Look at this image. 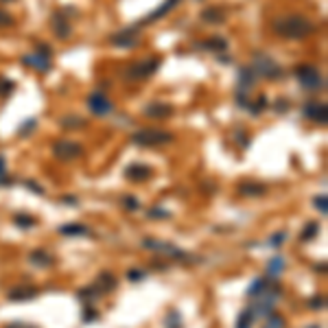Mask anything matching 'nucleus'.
<instances>
[{
    "label": "nucleus",
    "instance_id": "obj_18",
    "mask_svg": "<svg viewBox=\"0 0 328 328\" xmlns=\"http://www.w3.org/2000/svg\"><path fill=\"white\" fill-rule=\"evenodd\" d=\"M59 232L64 236H90L92 234V230L83 223H66L59 228Z\"/></svg>",
    "mask_w": 328,
    "mask_h": 328
},
{
    "label": "nucleus",
    "instance_id": "obj_25",
    "mask_svg": "<svg viewBox=\"0 0 328 328\" xmlns=\"http://www.w3.org/2000/svg\"><path fill=\"white\" fill-rule=\"evenodd\" d=\"M267 287H269V280L267 278H256V280L252 282V287L247 289V295H250V297H258Z\"/></svg>",
    "mask_w": 328,
    "mask_h": 328
},
{
    "label": "nucleus",
    "instance_id": "obj_40",
    "mask_svg": "<svg viewBox=\"0 0 328 328\" xmlns=\"http://www.w3.org/2000/svg\"><path fill=\"white\" fill-rule=\"evenodd\" d=\"M311 309H324V297H313V300L309 302Z\"/></svg>",
    "mask_w": 328,
    "mask_h": 328
},
{
    "label": "nucleus",
    "instance_id": "obj_11",
    "mask_svg": "<svg viewBox=\"0 0 328 328\" xmlns=\"http://www.w3.org/2000/svg\"><path fill=\"white\" fill-rule=\"evenodd\" d=\"M22 64L26 66V68H33V70H40V72H48L50 70V55H44L40 50H35L33 55H24L22 57Z\"/></svg>",
    "mask_w": 328,
    "mask_h": 328
},
{
    "label": "nucleus",
    "instance_id": "obj_41",
    "mask_svg": "<svg viewBox=\"0 0 328 328\" xmlns=\"http://www.w3.org/2000/svg\"><path fill=\"white\" fill-rule=\"evenodd\" d=\"M5 156H0V184H7V177H5Z\"/></svg>",
    "mask_w": 328,
    "mask_h": 328
},
{
    "label": "nucleus",
    "instance_id": "obj_42",
    "mask_svg": "<svg viewBox=\"0 0 328 328\" xmlns=\"http://www.w3.org/2000/svg\"><path fill=\"white\" fill-rule=\"evenodd\" d=\"M24 184H26L28 188H31V191H35V193H38V195H42V193H44V191H42V188H40V186H35V184H33V182H31V180H28V182H24Z\"/></svg>",
    "mask_w": 328,
    "mask_h": 328
},
{
    "label": "nucleus",
    "instance_id": "obj_5",
    "mask_svg": "<svg viewBox=\"0 0 328 328\" xmlns=\"http://www.w3.org/2000/svg\"><path fill=\"white\" fill-rule=\"evenodd\" d=\"M252 68H254V72H256L258 77H265V79H280L282 77L280 66L276 64L269 55H262V53H256Z\"/></svg>",
    "mask_w": 328,
    "mask_h": 328
},
{
    "label": "nucleus",
    "instance_id": "obj_6",
    "mask_svg": "<svg viewBox=\"0 0 328 328\" xmlns=\"http://www.w3.org/2000/svg\"><path fill=\"white\" fill-rule=\"evenodd\" d=\"M53 156L57 160H64V162H70V160L83 156V147L72 140H57L53 144Z\"/></svg>",
    "mask_w": 328,
    "mask_h": 328
},
{
    "label": "nucleus",
    "instance_id": "obj_8",
    "mask_svg": "<svg viewBox=\"0 0 328 328\" xmlns=\"http://www.w3.org/2000/svg\"><path fill=\"white\" fill-rule=\"evenodd\" d=\"M138 28H140V24H134L129 28H123L121 33H116L112 40V46H118V48H129V46H136L138 44Z\"/></svg>",
    "mask_w": 328,
    "mask_h": 328
},
{
    "label": "nucleus",
    "instance_id": "obj_4",
    "mask_svg": "<svg viewBox=\"0 0 328 328\" xmlns=\"http://www.w3.org/2000/svg\"><path fill=\"white\" fill-rule=\"evenodd\" d=\"M295 77L300 81L302 87H309V90H317V87H324V77L315 66L311 64H302L295 68Z\"/></svg>",
    "mask_w": 328,
    "mask_h": 328
},
{
    "label": "nucleus",
    "instance_id": "obj_44",
    "mask_svg": "<svg viewBox=\"0 0 328 328\" xmlns=\"http://www.w3.org/2000/svg\"><path fill=\"white\" fill-rule=\"evenodd\" d=\"M7 328H33V326H24L22 322H18V324H11V326H7Z\"/></svg>",
    "mask_w": 328,
    "mask_h": 328
},
{
    "label": "nucleus",
    "instance_id": "obj_9",
    "mask_svg": "<svg viewBox=\"0 0 328 328\" xmlns=\"http://www.w3.org/2000/svg\"><path fill=\"white\" fill-rule=\"evenodd\" d=\"M302 114L313 123H319V125H326L328 121V112H326V103H319V101H309L302 107Z\"/></svg>",
    "mask_w": 328,
    "mask_h": 328
},
{
    "label": "nucleus",
    "instance_id": "obj_3",
    "mask_svg": "<svg viewBox=\"0 0 328 328\" xmlns=\"http://www.w3.org/2000/svg\"><path fill=\"white\" fill-rule=\"evenodd\" d=\"M158 68H160L158 57H147V59H140V62L131 64L129 68L125 70V79L127 81H144V79H149Z\"/></svg>",
    "mask_w": 328,
    "mask_h": 328
},
{
    "label": "nucleus",
    "instance_id": "obj_37",
    "mask_svg": "<svg viewBox=\"0 0 328 328\" xmlns=\"http://www.w3.org/2000/svg\"><path fill=\"white\" fill-rule=\"evenodd\" d=\"M284 238H287V232H276V234L272 236V238H269V245H274V247H278L280 243H282V241Z\"/></svg>",
    "mask_w": 328,
    "mask_h": 328
},
{
    "label": "nucleus",
    "instance_id": "obj_19",
    "mask_svg": "<svg viewBox=\"0 0 328 328\" xmlns=\"http://www.w3.org/2000/svg\"><path fill=\"white\" fill-rule=\"evenodd\" d=\"M258 75L254 72V68H250V66H245V68H241V72H238V85L243 87V90H252L254 85H256V79Z\"/></svg>",
    "mask_w": 328,
    "mask_h": 328
},
{
    "label": "nucleus",
    "instance_id": "obj_22",
    "mask_svg": "<svg viewBox=\"0 0 328 328\" xmlns=\"http://www.w3.org/2000/svg\"><path fill=\"white\" fill-rule=\"evenodd\" d=\"M94 284H97V287L105 293V291H112V289L116 287V278H114V276L109 274V272H101V274H99V280L94 282Z\"/></svg>",
    "mask_w": 328,
    "mask_h": 328
},
{
    "label": "nucleus",
    "instance_id": "obj_45",
    "mask_svg": "<svg viewBox=\"0 0 328 328\" xmlns=\"http://www.w3.org/2000/svg\"><path fill=\"white\" fill-rule=\"evenodd\" d=\"M0 3H13V0H0Z\"/></svg>",
    "mask_w": 328,
    "mask_h": 328
},
{
    "label": "nucleus",
    "instance_id": "obj_34",
    "mask_svg": "<svg viewBox=\"0 0 328 328\" xmlns=\"http://www.w3.org/2000/svg\"><path fill=\"white\" fill-rule=\"evenodd\" d=\"M315 208L319 210L322 215H326L328 213V203H326V195H322V197H315Z\"/></svg>",
    "mask_w": 328,
    "mask_h": 328
},
{
    "label": "nucleus",
    "instance_id": "obj_29",
    "mask_svg": "<svg viewBox=\"0 0 328 328\" xmlns=\"http://www.w3.org/2000/svg\"><path fill=\"white\" fill-rule=\"evenodd\" d=\"M317 234H319V225H317V223H309V225H306V228L302 230L300 241H304V243H306V241H313Z\"/></svg>",
    "mask_w": 328,
    "mask_h": 328
},
{
    "label": "nucleus",
    "instance_id": "obj_39",
    "mask_svg": "<svg viewBox=\"0 0 328 328\" xmlns=\"http://www.w3.org/2000/svg\"><path fill=\"white\" fill-rule=\"evenodd\" d=\"M123 203H125V208H129V210H136L138 208V201H136V197H123Z\"/></svg>",
    "mask_w": 328,
    "mask_h": 328
},
{
    "label": "nucleus",
    "instance_id": "obj_28",
    "mask_svg": "<svg viewBox=\"0 0 328 328\" xmlns=\"http://www.w3.org/2000/svg\"><path fill=\"white\" fill-rule=\"evenodd\" d=\"M77 295H79V297H90V300H94V297L103 295V291H101L97 284H90V287H85V289H79Z\"/></svg>",
    "mask_w": 328,
    "mask_h": 328
},
{
    "label": "nucleus",
    "instance_id": "obj_21",
    "mask_svg": "<svg viewBox=\"0 0 328 328\" xmlns=\"http://www.w3.org/2000/svg\"><path fill=\"white\" fill-rule=\"evenodd\" d=\"M28 260H31L33 265H38V267H50L55 262V258L50 256L46 250H33L31 254H28Z\"/></svg>",
    "mask_w": 328,
    "mask_h": 328
},
{
    "label": "nucleus",
    "instance_id": "obj_35",
    "mask_svg": "<svg viewBox=\"0 0 328 328\" xmlns=\"http://www.w3.org/2000/svg\"><path fill=\"white\" fill-rule=\"evenodd\" d=\"M3 26H13V18L7 11L0 9V28H3Z\"/></svg>",
    "mask_w": 328,
    "mask_h": 328
},
{
    "label": "nucleus",
    "instance_id": "obj_10",
    "mask_svg": "<svg viewBox=\"0 0 328 328\" xmlns=\"http://www.w3.org/2000/svg\"><path fill=\"white\" fill-rule=\"evenodd\" d=\"M142 245L149 247V250H156L158 254H162V256H171V258H184L186 256L184 250H180V247H175L171 243H160V241H153V238L142 241Z\"/></svg>",
    "mask_w": 328,
    "mask_h": 328
},
{
    "label": "nucleus",
    "instance_id": "obj_32",
    "mask_svg": "<svg viewBox=\"0 0 328 328\" xmlns=\"http://www.w3.org/2000/svg\"><path fill=\"white\" fill-rule=\"evenodd\" d=\"M13 221H16V225H20V228H31V225H35V219H31L28 215H18Z\"/></svg>",
    "mask_w": 328,
    "mask_h": 328
},
{
    "label": "nucleus",
    "instance_id": "obj_1",
    "mask_svg": "<svg viewBox=\"0 0 328 328\" xmlns=\"http://www.w3.org/2000/svg\"><path fill=\"white\" fill-rule=\"evenodd\" d=\"M272 28L276 33L280 35V38H289V40H302V38H309V35L315 31V24L304 18V16H297V13H293V16H287V18H278L274 20Z\"/></svg>",
    "mask_w": 328,
    "mask_h": 328
},
{
    "label": "nucleus",
    "instance_id": "obj_16",
    "mask_svg": "<svg viewBox=\"0 0 328 328\" xmlns=\"http://www.w3.org/2000/svg\"><path fill=\"white\" fill-rule=\"evenodd\" d=\"M38 295V289L35 287H28V284H24V287H16L11 289L9 293H7V297L13 302H20V300H33V297Z\"/></svg>",
    "mask_w": 328,
    "mask_h": 328
},
{
    "label": "nucleus",
    "instance_id": "obj_30",
    "mask_svg": "<svg viewBox=\"0 0 328 328\" xmlns=\"http://www.w3.org/2000/svg\"><path fill=\"white\" fill-rule=\"evenodd\" d=\"M13 90H16V83L7 77H0V97H9Z\"/></svg>",
    "mask_w": 328,
    "mask_h": 328
},
{
    "label": "nucleus",
    "instance_id": "obj_20",
    "mask_svg": "<svg viewBox=\"0 0 328 328\" xmlns=\"http://www.w3.org/2000/svg\"><path fill=\"white\" fill-rule=\"evenodd\" d=\"M238 193L245 197H260L267 193V188L262 184H256V182H241L238 184Z\"/></svg>",
    "mask_w": 328,
    "mask_h": 328
},
{
    "label": "nucleus",
    "instance_id": "obj_2",
    "mask_svg": "<svg viewBox=\"0 0 328 328\" xmlns=\"http://www.w3.org/2000/svg\"><path fill=\"white\" fill-rule=\"evenodd\" d=\"M175 140V136L166 129H158V127H142L131 134V142L138 147H162Z\"/></svg>",
    "mask_w": 328,
    "mask_h": 328
},
{
    "label": "nucleus",
    "instance_id": "obj_15",
    "mask_svg": "<svg viewBox=\"0 0 328 328\" xmlns=\"http://www.w3.org/2000/svg\"><path fill=\"white\" fill-rule=\"evenodd\" d=\"M182 3V0H164V3L162 5H160L158 7V9L156 11H151L149 13V16H147V20H142V22H138V24H144V22H151V20H158V18H164L166 16V13H171L173 9H175V7H177Z\"/></svg>",
    "mask_w": 328,
    "mask_h": 328
},
{
    "label": "nucleus",
    "instance_id": "obj_31",
    "mask_svg": "<svg viewBox=\"0 0 328 328\" xmlns=\"http://www.w3.org/2000/svg\"><path fill=\"white\" fill-rule=\"evenodd\" d=\"M252 322H254V315H252V311L247 309V311H243L238 315V324H236V328H252Z\"/></svg>",
    "mask_w": 328,
    "mask_h": 328
},
{
    "label": "nucleus",
    "instance_id": "obj_17",
    "mask_svg": "<svg viewBox=\"0 0 328 328\" xmlns=\"http://www.w3.org/2000/svg\"><path fill=\"white\" fill-rule=\"evenodd\" d=\"M53 31H55V35L59 40H68L72 26L68 24V20H66L62 13H57V16H53Z\"/></svg>",
    "mask_w": 328,
    "mask_h": 328
},
{
    "label": "nucleus",
    "instance_id": "obj_43",
    "mask_svg": "<svg viewBox=\"0 0 328 328\" xmlns=\"http://www.w3.org/2000/svg\"><path fill=\"white\" fill-rule=\"evenodd\" d=\"M142 272H129V280H138V278H142Z\"/></svg>",
    "mask_w": 328,
    "mask_h": 328
},
{
    "label": "nucleus",
    "instance_id": "obj_33",
    "mask_svg": "<svg viewBox=\"0 0 328 328\" xmlns=\"http://www.w3.org/2000/svg\"><path fill=\"white\" fill-rule=\"evenodd\" d=\"M38 125V123H35V118H31V121H26L24 125H20V131H18V136H28L33 131V127Z\"/></svg>",
    "mask_w": 328,
    "mask_h": 328
},
{
    "label": "nucleus",
    "instance_id": "obj_13",
    "mask_svg": "<svg viewBox=\"0 0 328 328\" xmlns=\"http://www.w3.org/2000/svg\"><path fill=\"white\" fill-rule=\"evenodd\" d=\"M144 116H149V118H169L173 114V107L169 103H162V101H153V103L144 105Z\"/></svg>",
    "mask_w": 328,
    "mask_h": 328
},
{
    "label": "nucleus",
    "instance_id": "obj_38",
    "mask_svg": "<svg viewBox=\"0 0 328 328\" xmlns=\"http://www.w3.org/2000/svg\"><path fill=\"white\" fill-rule=\"evenodd\" d=\"M97 317H99V313H97V311H92L90 306H85V313H83V322H85V324H90L92 319H97Z\"/></svg>",
    "mask_w": 328,
    "mask_h": 328
},
{
    "label": "nucleus",
    "instance_id": "obj_12",
    "mask_svg": "<svg viewBox=\"0 0 328 328\" xmlns=\"http://www.w3.org/2000/svg\"><path fill=\"white\" fill-rule=\"evenodd\" d=\"M151 175H153V171L149 169L147 164H140V162H134V164H129L125 169V177L129 182H147Z\"/></svg>",
    "mask_w": 328,
    "mask_h": 328
},
{
    "label": "nucleus",
    "instance_id": "obj_7",
    "mask_svg": "<svg viewBox=\"0 0 328 328\" xmlns=\"http://www.w3.org/2000/svg\"><path fill=\"white\" fill-rule=\"evenodd\" d=\"M87 109H90L94 116H107V114H112L114 105L103 92H92L90 97H87Z\"/></svg>",
    "mask_w": 328,
    "mask_h": 328
},
{
    "label": "nucleus",
    "instance_id": "obj_27",
    "mask_svg": "<svg viewBox=\"0 0 328 328\" xmlns=\"http://www.w3.org/2000/svg\"><path fill=\"white\" fill-rule=\"evenodd\" d=\"M62 127H64V129H79V127H85V118H81V116H66V118H62Z\"/></svg>",
    "mask_w": 328,
    "mask_h": 328
},
{
    "label": "nucleus",
    "instance_id": "obj_24",
    "mask_svg": "<svg viewBox=\"0 0 328 328\" xmlns=\"http://www.w3.org/2000/svg\"><path fill=\"white\" fill-rule=\"evenodd\" d=\"M201 48H206V50H215V53H221V50L228 48V42H225L223 38H208L206 42L201 44Z\"/></svg>",
    "mask_w": 328,
    "mask_h": 328
},
{
    "label": "nucleus",
    "instance_id": "obj_36",
    "mask_svg": "<svg viewBox=\"0 0 328 328\" xmlns=\"http://www.w3.org/2000/svg\"><path fill=\"white\" fill-rule=\"evenodd\" d=\"M149 217L151 219H169V213H166V210H162V208H151L149 210Z\"/></svg>",
    "mask_w": 328,
    "mask_h": 328
},
{
    "label": "nucleus",
    "instance_id": "obj_14",
    "mask_svg": "<svg viewBox=\"0 0 328 328\" xmlns=\"http://www.w3.org/2000/svg\"><path fill=\"white\" fill-rule=\"evenodd\" d=\"M225 18H228V13H225L223 7H206L201 11V20L208 22V24H223Z\"/></svg>",
    "mask_w": 328,
    "mask_h": 328
},
{
    "label": "nucleus",
    "instance_id": "obj_23",
    "mask_svg": "<svg viewBox=\"0 0 328 328\" xmlns=\"http://www.w3.org/2000/svg\"><path fill=\"white\" fill-rule=\"evenodd\" d=\"M282 269H284V260L280 256H274L267 262V276L269 278H278V276L282 274Z\"/></svg>",
    "mask_w": 328,
    "mask_h": 328
},
{
    "label": "nucleus",
    "instance_id": "obj_26",
    "mask_svg": "<svg viewBox=\"0 0 328 328\" xmlns=\"http://www.w3.org/2000/svg\"><path fill=\"white\" fill-rule=\"evenodd\" d=\"M262 328H287V319H284L282 315H278V313H272V315L265 317Z\"/></svg>",
    "mask_w": 328,
    "mask_h": 328
}]
</instances>
